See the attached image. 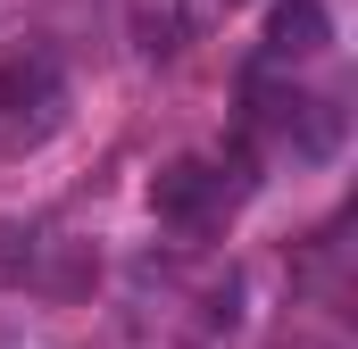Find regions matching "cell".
I'll return each instance as SVG.
<instances>
[{
	"mask_svg": "<svg viewBox=\"0 0 358 349\" xmlns=\"http://www.w3.org/2000/svg\"><path fill=\"white\" fill-rule=\"evenodd\" d=\"M150 216L176 225V233H208V225L225 216V167H208V158H167V167L150 174Z\"/></svg>",
	"mask_w": 358,
	"mask_h": 349,
	"instance_id": "obj_1",
	"label": "cell"
},
{
	"mask_svg": "<svg viewBox=\"0 0 358 349\" xmlns=\"http://www.w3.org/2000/svg\"><path fill=\"white\" fill-rule=\"evenodd\" d=\"M325 42H334L325 0H275V17H267V59H317Z\"/></svg>",
	"mask_w": 358,
	"mask_h": 349,
	"instance_id": "obj_2",
	"label": "cell"
}]
</instances>
